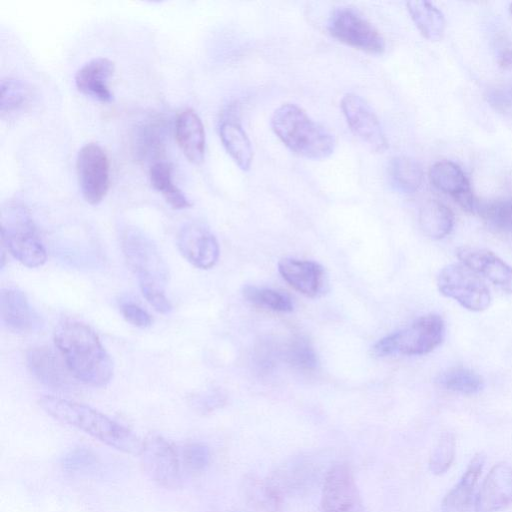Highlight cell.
<instances>
[{"label": "cell", "instance_id": "obj_1", "mask_svg": "<svg viewBox=\"0 0 512 512\" xmlns=\"http://www.w3.org/2000/svg\"><path fill=\"white\" fill-rule=\"evenodd\" d=\"M54 341L74 379L91 387H103L111 381L113 362L89 325L63 319L55 329Z\"/></svg>", "mask_w": 512, "mask_h": 512}, {"label": "cell", "instance_id": "obj_2", "mask_svg": "<svg viewBox=\"0 0 512 512\" xmlns=\"http://www.w3.org/2000/svg\"><path fill=\"white\" fill-rule=\"evenodd\" d=\"M39 406L54 419L90 435L118 451L139 455L142 441L128 428L100 411L72 400L45 395Z\"/></svg>", "mask_w": 512, "mask_h": 512}, {"label": "cell", "instance_id": "obj_3", "mask_svg": "<svg viewBox=\"0 0 512 512\" xmlns=\"http://www.w3.org/2000/svg\"><path fill=\"white\" fill-rule=\"evenodd\" d=\"M121 246L144 298L157 312L170 313L172 305L165 294L168 268L156 244L143 231L129 227L122 233Z\"/></svg>", "mask_w": 512, "mask_h": 512}, {"label": "cell", "instance_id": "obj_4", "mask_svg": "<svg viewBox=\"0 0 512 512\" xmlns=\"http://www.w3.org/2000/svg\"><path fill=\"white\" fill-rule=\"evenodd\" d=\"M270 124L281 142L299 156L322 160L334 152L336 142L333 135L295 104L286 103L278 107Z\"/></svg>", "mask_w": 512, "mask_h": 512}, {"label": "cell", "instance_id": "obj_5", "mask_svg": "<svg viewBox=\"0 0 512 512\" xmlns=\"http://www.w3.org/2000/svg\"><path fill=\"white\" fill-rule=\"evenodd\" d=\"M1 245L20 263L36 268L47 260L28 210L21 204L8 203L1 212Z\"/></svg>", "mask_w": 512, "mask_h": 512}, {"label": "cell", "instance_id": "obj_6", "mask_svg": "<svg viewBox=\"0 0 512 512\" xmlns=\"http://www.w3.org/2000/svg\"><path fill=\"white\" fill-rule=\"evenodd\" d=\"M444 336L443 318L438 314H427L405 329L383 337L374 344L371 351L376 357L393 354L424 355L438 347Z\"/></svg>", "mask_w": 512, "mask_h": 512}, {"label": "cell", "instance_id": "obj_7", "mask_svg": "<svg viewBox=\"0 0 512 512\" xmlns=\"http://www.w3.org/2000/svg\"><path fill=\"white\" fill-rule=\"evenodd\" d=\"M437 286L442 295L470 311H483L491 302L489 289L483 279L463 263L443 267L437 276Z\"/></svg>", "mask_w": 512, "mask_h": 512}, {"label": "cell", "instance_id": "obj_8", "mask_svg": "<svg viewBox=\"0 0 512 512\" xmlns=\"http://www.w3.org/2000/svg\"><path fill=\"white\" fill-rule=\"evenodd\" d=\"M328 31L338 41L370 54H381L385 49L380 32L352 8L336 9L329 18Z\"/></svg>", "mask_w": 512, "mask_h": 512}, {"label": "cell", "instance_id": "obj_9", "mask_svg": "<svg viewBox=\"0 0 512 512\" xmlns=\"http://www.w3.org/2000/svg\"><path fill=\"white\" fill-rule=\"evenodd\" d=\"M76 170L84 200L99 204L110 186V160L105 150L93 142L83 145L77 154Z\"/></svg>", "mask_w": 512, "mask_h": 512}, {"label": "cell", "instance_id": "obj_10", "mask_svg": "<svg viewBox=\"0 0 512 512\" xmlns=\"http://www.w3.org/2000/svg\"><path fill=\"white\" fill-rule=\"evenodd\" d=\"M139 455L144 471L153 481L166 488L178 486L182 462L168 440L160 435H149L142 441Z\"/></svg>", "mask_w": 512, "mask_h": 512}, {"label": "cell", "instance_id": "obj_11", "mask_svg": "<svg viewBox=\"0 0 512 512\" xmlns=\"http://www.w3.org/2000/svg\"><path fill=\"white\" fill-rule=\"evenodd\" d=\"M320 512H364L352 470L332 465L324 475Z\"/></svg>", "mask_w": 512, "mask_h": 512}, {"label": "cell", "instance_id": "obj_12", "mask_svg": "<svg viewBox=\"0 0 512 512\" xmlns=\"http://www.w3.org/2000/svg\"><path fill=\"white\" fill-rule=\"evenodd\" d=\"M340 107L355 136L374 152L382 153L387 149L388 141L382 126L372 108L360 95L345 94Z\"/></svg>", "mask_w": 512, "mask_h": 512}, {"label": "cell", "instance_id": "obj_13", "mask_svg": "<svg viewBox=\"0 0 512 512\" xmlns=\"http://www.w3.org/2000/svg\"><path fill=\"white\" fill-rule=\"evenodd\" d=\"M177 247L182 256L199 269L212 268L220 255L216 237L198 222H188L182 226L177 235Z\"/></svg>", "mask_w": 512, "mask_h": 512}, {"label": "cell", "instance_id": "obj_14", "mask_svg": "<svg viewBox=\"0 0 512 512\" xmlns=\"http://www.w3.org/2000/svg\"><path fill=\"white\" fill-rule=\"evenodd\" d=\"M278 271L291 287L307 297L316 298L326 291L327 276L317 262L283 258L278 262Z\"/></svg>", "mask_w": 512, "mask_h": 512}, {"label": "cell", "instance_id": "obj_15", "mask_svg": "<svg viewBox=\"0 0 512 512\" xmlns=\"http://www.w3.org/2000/svg\"><path fill=\"white\" fill-rule=\"evenodd\" d=\"M27 366L33 376L47 387L57 390H68L74 386L72 374L62 356L50 347L39 346L28 350Z\"/></svg>", "mask_w": 512, "mask_h": 512}, {"label": "cell", "instance_id": "obj_16", "mask_svg": "<svg viewBox=\"0 0 512 512\" xmlns=\"http://www.w3.org/2000/svg\"><path fill=\"white\" fill-rule=\"evenodd\" d=\"M429 178L436 189L451 196L464 210L475 212L477 199L466 174L456 163L447 160L436 162L430 168Z\"/></svg>", "mask_w": 512, "mask_h": 512}, {"label": "cell", "instance_id": "obj_17", "mask_svg": "<svg viewBox=\"0 0 512 512\" xmlns=\"http://www.w3.org/2000/svg\"><path fill=\"white\" fill-rule=\"evenodd\" d=\"M512 503V466L494 465L475 499V512H497Z\"/></svg>", "mask_w": 512, "mask_h": 512}, {"label": "cell", "instance_id": "obj_18", "mask_svg": "<svg viewBox=\"0 0 512 512\" xmlns=\"http://www.w3.org/2000/svg\"><path fill=\"white\" fill-rule=\"evenodd\" d=\"M456 253L461 263L501 289L512 293V267L495 253L470 246L460 247Z\"/></svg>", "mask_w": 512, "mask_h": 512}, {"label": "cell", "instance_id": "obj_19", "mask_svg": "<svg viewBox=\"0 0 512 512\" xmlns=\"http://www.w3.org/2000/svg\"><path fill=\"white\" fill-rule=\"evenodd\" d=\"M236 112L235 107H230L223 113L218 125L219 137L236 165L248 171L253 161L252 145Z\"/></svg>", "mask_w": 512, "mask_h": 512}, {"label": "cell", "instance_id": "obj_20", "mask_svg": "<svg viewBox=\"0 0 512 512\" xmlns=\"http://www.w3.org/2000/svg\"><path fill=\"white\" fill-rule=\"evenodd\" d=\"M175 138L187 160L199 165L206 151L205 129L201 118L191 108L178 112L175 119Z\"/></svg>", "mask_w": 512, "mask_h": 512}, {"label": "cell", "instance_id": "obj_21", "mask_svg": "<svg viewBox=\"0 0 512 512\" xmlns=\"http://www.w3.org/2000/svg\"><path fill=\"white\" fill-rule=\"evenodd\" d=\"M114 63L105 57L86 62L75 74V85L79 92L101 102H110L113 93L109 82L114 73Z\"/></svg>", "mask_w": 512, "mask_h": 512}, {"label": "cell", "instance_id": "obj_22", "mask_svg": "<svg viewBox=\"0 0 512 512\" xmlns=\"http://www.w3.org/2000/svg\"><path fill=\"white\" fill-rule=\"evenodd\" d=\"M0 316L10 331L25 333L36 329L40 322L27 296L15 288H3L0 292Z\"/></svg>", "mask_w": 512, "mask_h": 512}, {"label": "cell", "instance_id": "obj_23", "mask_svg": "<svg viewBox=\"0 0 512 512\" xmlns=\"http://www.w3.org/2000/svg\"><path fill=\"white\" fill-rule=\"evenodd\" d=\"M134 154L141 161L151 165L162 160L165 150V127L159 119H147L135 132L133 141Z\"/></svg>", "mask_w": 512, "mask_h": 512}, {"label": "cell", "instance_id": "obj_24", "mask_svg": "<svg viewBox=\"0 0 512 512\" xmlns=\"http://www.w3.org/2000/svg\"><path fill=\"white\" fill-rule=\"evenodd\" d=\"M484 462L485 455L483 453H477L471 459L459 482L447 493L443 500V507L448 512H463L466 510Z\"/></svg>", "mask_w": 512, "mask_h": 512}, {"label": "cell", "instance_id": "obj_25", "mask_svg": "<svg viewBox=\"0 0 512 512\" xmlns=\"http://www.w3.org/2000/svg\"><path fill=\"white\" fill-rule=\"evenodd\" d=\"M310 460L300 459L286 464L268 479L284 498L291 490H299L309 485L318 475V468Z\"/></svg>", "mask_w": 512, "mask_h": 512}, {"label": "cell", "instance_id": "obj_26", "mask_svg": "<svg viewBox=\"0 0 512 512\" xmlns=\"http://www.w3.org/2000/svg\"><path fill=\"white\" fill-rule=\"evenodd\" d=\"M149 179L152 187L172 208L182 210L191 206L188 198L174 183L173 169L168 162L161 160L150 165Z\"/></svg>", "mask_w": 512, "mask_h": 512}, {"label": "cell", "instance_id": "obj_27", "mask_svg": "<svg viewBox=\"0 0 512 512\" xmlns=\"http://www.w3.org/2000/svg\"><path fill=\"white\" fill-rule=\"evenodd\" d=\"M419 224L425 235L432 239H441L451 232L454 215L443 203L429 200L420 209Z\"/></svg>", "mask_w": 512, "mask_h": 512}, {"label": "cell", "instance_id": "obj_28", "mask_svg": "<svg viewBox=\"0 0 512 512\" xmlns=\"http://www.w3.org/2000/svg\"><path fill=\"white\" fill-rule=\"evenodd\" d=\"M406 5L411 19L426 39H441L445 30V19L436 6L428 1H409Z\"/></svg>", "mask_w": 512, "mask_h": 512}, {"label": "cell", "instance_id": "obj_29", "mask_svg": "<svg viewBox=\"0 0 512 512\" xmlns=\"http://www.w3.org/2000/svg\"><path fill=\"white\" fill-rule=\"evenodd\" d=\"M1 118H12L23 112L31 103L32 90L30 86L17 78L6 77L0 86Z\"/></svg>", "mask_w": 512, "mask_h": 512}, {"label": "cell", "instance_id": "obj_30", "mask_svg": "<svg viewBox=\"0 0 512 512\" xmlns=\"http://www.w3.org/2000/svg\"><path fill=\"white\" fill-rule=\"evenodd\" d=\"M388 173L393 187L402 193H414L422 184L421 165L415 159L407 156L392 158Z\"/></svg>", "mask_w": 512, "mask_h": 512}, {"label": "cell", "instance_id": "obj_31", "mask_svg": "<svg viewBox=\"0 0 512 512\" xmlns=\"http://www.w3.org/2000/svg\"><path fill=\"white\" fill-rule=\"evenodd\" d=\"M436 381L446 390L468 395L478 393L484 387V380L478 373L461 366L446 369Z\"/></svg>", "mask_w": 512, "mask_h": 512}, {"label": "cell", "instance_id": "obj_32", "mask_svg": "<svg viewBox=\"0 0 512 512\" xmlns=\"http://www.w3.org/2000/svg\"><path fill=\"white\" fill-rule=\"evenodd\" d=\"M246 498L252 505L266 512H277L283 502V497L267 479L251 478L245 484Z\"/></svg>", "mask_w": 512, "mask_h": 512}, {"label": "cell", "instance_id": "obj_33", "mask_svg": "<svg viewBox=\"0 0 512 512\" xmlns=\"http://www.w3.org/2000/svg\"><path fill=\"white\" fill-rule=\"evenodd\" d=\"M475 212L494 228L512 232V197L487 202L477 200Z\"/></svg>", "mask_w": 512, "mask_h": 512}, {"label": "cell", "instance_id": "obj_34", "mask_svg": "<svg viewBox=\"0 0 512 512\" xmlns=\"http://www.w3.org/2000/svg\"><path fill=\"white\" fill-rule=\"evenodd\" d=\"M243 297L250 303L275 312H291L293 303L288 295L269 288L247 285L242 290Z\"/></svg>", "mask_w": 512, "mask_h": 512}, {"label": "cell", "instance_id": "obj_35", "mask_svg": "<svg viewBox=\"0 0 512 512\" xmlns=\"http://www.w3.org/2000/svg\"><path fill=\"white\" fill-rule=\"evenodd\" d=\"M283 359L292 367L302 371H313L318 365V358L313 347L302 336H294L289 339L283 349Z\"/></svg>", "mask_w": 512, "mask_h": 512}, {"label": "cell", "instance_id": "obj_36", "mask_svg": "<svg viewBox=\"0 0 512 512\" xmlns=\"http://www.w3.org/2000/svg\"><path fill=\"white\" fill-rule=\"evenodd\" d=\"M455 456L454 437L445 433L435 445L429 460V467L432 473L440 475L445 473L451 466Z\"/></svg>", "mask_w": 512, "mask_h": 512}, {"label": "cell", "instance_id": "obj_37", "mask_svg": "<svg viewBox=\"0 0 512 512\" xmlns=\"http://www.w3.org/2000/svg\"><path fill=\"white\" fill-rule=\"evenodd\" d=\"M65 470L71 473H89L99 465L95 453L86 447H76L70 450L62 459Z\"/></svg>", "mask_w": 512, "mask_h": 512}, {"label": "cell", "instance_id": "obj_38", "mask_svg": "<svg viewBox=\"0 0 512 512\" xmlns=\"http://www.w3.org/2000/svg\"><path fill=\"white\" fill-rule=\"evenodd\" d=\"M179 454L182 465L191 472H201L210 463V450L202 443L186 444Z\"/></svg>", "mask_w": 512, "mask_h": 512}, {"label": "cell", "instance_id": "obj_39", "mask_svg": "<svg viewBox=\"0 0 512 512\" xmlns=\"http://www.w3.org/2000/svg\"><path fill=\"white\" fill-rule=\"evenodd\" d=\"M119 310L125 320L135 327L147 328L152 324L150 314L137 303L131 301L121 302Z\"/></svg>", "mask_w": 512, "mask_h": 512}, {"label": "cell", "instance_id": "obj_40", "mask_svg": "<svg viewBox=\"0 0 512 512\" xmlns=\"http://www.w3.org/2000/svg\"><path fill=\"white\" fill-rule=\"evenodd\" d=\"M489 102L495 109L512 113V86L493 90L488 96Z\"/></svg>", "mask_w": 512, "mask_h": 512}, {"label": "cell", "instance_id": "obj_41", "mask_svg": "<svg viewBox=\"0 0 512 512\" xmlns=\"http://www.w3.org/2000/svg\"><path fill=\"white\" fill-rule=\"evenodd\" d=\"M510 12H511V14H512V3H511V5H510Z\"/></svg>", "mask_w": 512, "mask_h": 512}]
</instances>
